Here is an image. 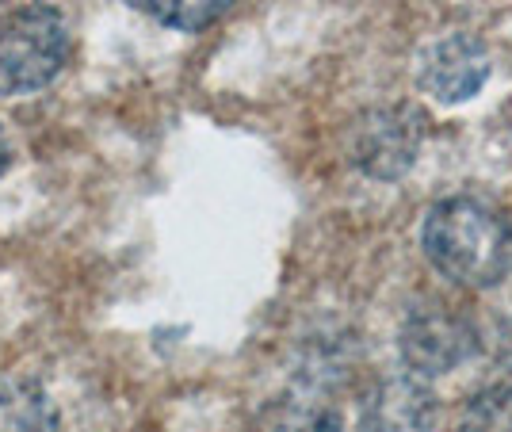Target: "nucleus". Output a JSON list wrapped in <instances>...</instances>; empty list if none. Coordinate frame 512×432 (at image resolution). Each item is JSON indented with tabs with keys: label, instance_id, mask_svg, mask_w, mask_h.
Instances as JSON below:
<instances>
[{
	"label": "nucleus",
	"instance_id": "7",
	"mask_svg": "<svg viewBox=\"0 0 512 432\" xmlns=\"http://www.w3.org/2000/svg\"><path fill=\"white\" fill-rule=\"evenodd\" d=\"M341 410L314 387H295L287 394L272 398L260 421H256V432H341Z\"/></svg>",
	"mask_w": 512,
	"mask_h": 432
},
{
	"label": "nucleus",
	"instance_id": "4",
	"mask_svg": "<svg viewBox=\"0 0 512 432\" xmlns=\"http://www.w3.org/2000/svg\"><path fill=\"white\" fill-rule=\"evenodd\" d=\"M421 115L409 108L367 111L352 130V161L375 180H394L417 161Z\"/></svg>",
	"mask_w": 512,
	"mask_h": 432
},
{
	"label": "nucleus",
	"instance_id": "3",
	"mask_svg": "<svg viewBox=\"0 0 512 432\" xmlns=\"http://www.w3.org/2000/svg\"><path fill=\"white\" fill-rule=\"evenodd\" d=\"M398 348H402V360L417 375H444L474 356L478 337H474L470 318H463L459 310L444 303H428L417 306L402 322Z\"/></svg>",
	"mask_w": 512,
	"mask_h": 432
},
{
	"label": "nucleus",
	"instance_id": "2",
	"mask_svg": "<svg viewBox=\"0 0 512 432\" xmlns=\"http://www.w3.org/2000/svg\"><path fill=\"white\" fill-rule=\"evenodd\" d=\"M69 58V27L50 4H23L0 16V96L39 92Z\"/></svg>",
	"mask_w": 512,
	"mask_h": 432
},
{
	"label": "nucleus",
	"instance_id": "6",
	"mask_svg": "<svg viewBox=\"0 0 512 432\" xmlns=\"http://www.w3.org/2000/svg\"><path fill=\"white\" fill-rule=\"evenodd\" d=\"M490 77V54L474 35H448L421 62V85L440 104H463L478 96Z\"/></svg>",
	"mask_w": 512,
	"mask_h": 432
},
{
	"label": "nucleus",
	"instance_id": "5",
	"mask_svg": "<svg viewBox=\"0 0 512 432\" xmlns=\"http://www.w3.org/2000/svg\"><path fill=\"white\" fill-rule=\"evenodd\" d=\"M440 402L417 375H386L363 398V432H432Z\"/></svg>",
	"mask_w": 512,
	"mask_h": 432
},
{
	"label": "nucleus",
	"instance_id": "1",
	"mask_svg": "<svg viewBox=\"0 0 512 432\" xmlns=\"http://www.w3.org/2000/svg\"><path fill=\"white\" fill-rule=\"evenodd\" d=\"M425 257L440 276L470 291H490L512 268V226L482 199L455 195L425 218Z\"/></svg>",
	"mask_w": 512,
	"mask_h": 432
},
{
	"label": "nucleus",
	"instance_id": "8",
	"mask_svg": "<svg viewBox=\"0 0 512 432\" xmlns=\"http://www.w3.org/2000/svg\"><path fill=\"white\" fill-rule=\"evenodd\" d=\"M0 432H58V410L43 383L0 375Z\"/></svg>",
	"mask_w": 512,
	"mask_h": 432
},
{
	"label": "nucleus",
	"instance_id": "11",
	"mask_svg": "<svg viewBox=\"0 0 512 432\" xmlns=\"http://www.w3.org/2000/svg\"><path fill=\"white\" fill-rule=\"evenodd\" d=\"M8 138H4V127H0V173H4V169H8Z\"/></svg>",
	"mask_w": 512,
	"mask_h": 432
},
{
	"label": "nucleus",
	"instance_id": "9",
	"mask_svg": "<svg viewBox=\"0 0 512 432\" xmlns=\"http://www.w3.org/2000/svg\"><path fill=\"white\" fill-rule=\"evenodd\" d=\"M157 20L176 31H203L234 8V0H142Z\"/></svg>",
	"mask_w": 512,
	"mask_h": 432
},
{
	"label": "nucleus",
	"instance_id": "10",
	"mask_svg": "<svg viewBox=\"0 0 512 432\" xmlns=\"http://www.w3.org/2000/svg\"><path fill=\"white\" fill-rule=\"evenodd\" d=\"M467 432H512V387H486L467 402Z\"/></svg>",
	"mask_w": 512,
	"mask_h": 432
}]
</instances>
